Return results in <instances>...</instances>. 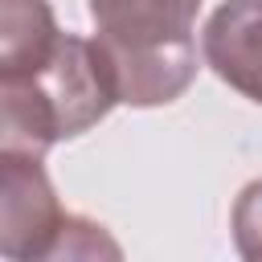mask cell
Returning <instances> with one entry per match:
<instances>
[{
    "label": "cell",
    "mask_w": 262,
    "mask_h": 262,
    "mask_svg": "<svg viewBox=\"0 0 262 262\" xmlns=\"http://www.w3.org/2000/svg\"><path fill=\"white\" fill-rule=\"evenodd\" d=\"M201 53L225 86L262 102V0H225L201 33Z\"/></svg>",
    "instance_id": "obj_4"
},
{
    "label": "cell",
    "mask_w": 262,
    "mask_h": 262,
    "mask_svg": "<svg viewBox=\"0 0 262 262\" xmlns=\"http://www.w3.org/2000/svg\"><path fill=\"white\" fill-rule=\"evenodd\" d=\"M70 217L45 176L41 156L0 147V254L12 262L57 258Z\"/></svg>",
    "instance_id": "obj_3"
},
{
    "label": "cell",
    "mask_w": 262,
    "mask_h": 262,
    "mask_svg": "<svg viewBox=\"0 0 262 262\" xmlns=\"http://www.w3.org/2000/svg\"><path fill=\"white\" fill-rule=\"evenodd\" d=\"M119 102L115 74L98 41L61 33L53 53L25 74H0V147L45 156L102 123Z\"/></svg>",
    "instance_id": "obj_1"
},
{
    "label": "cell",
    "mask_w": 262,
    "mask_h": 262,
    "mask_svg": "<svg viewBox=\"0 0 262 262\" xmlns=\"http://www.w3.org/2000/svg\"><path fill=\"white\" fill-rule=\"evenodd\" d=\"M233 242L242 258H262V180H250L233 205Z\"/></svg>",
    "instance_id": "obj_6"
},
{
    "label": "cell",
    "mask_w": 262,
    "mask_h": 262,
    "mask_svg": "<svg viewBox=\"0 0 262 262\" xmlns=\"http://www.w3.org/2000/svg\"><path fill=\"white\" fill-rule=\"evenodd\" d=\"M57 37L49 0H0V74L37 70Z\"/></svg>",
    "instance_id": "obj_5"
},
{
    "label": "cell",
    "mask_w": 262,
    "mask_h": 262,
    "mask_svg": "<svg viewBox=\"0 0 262 262\" xmlns=\"http://www.w3.org/2000/svg\"><path fill=\"white\" fill-rule=\"evenodd\" d=\"M201 0H90L94 41L115 74L119 102L164 106L196 78Z\"/></svg>",
    "instance_id": "obj_2"
}]
</instances>
